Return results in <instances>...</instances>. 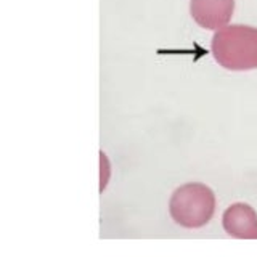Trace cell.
Masks as SVG:
<instances>
[{"label":"cell","mask_w":257,"mask_h":257,"mask_svg":"<svg viewBox=\"0 0 257 257\" xmlns=\"http://www.w3.org/2000/svg\"><path fill=\"white\" fill-rule=\"evenodd\" d=\"M211 50L215 61L230 71L257 69V28L231 24L217 31Z\"/></svg>","instance_id":"1"},{"label":"cell","mask_w":257,"mask_h":257,"mask_svg":"<svg viewBox=\"0 0 257 257\" xmlns=\"http://www.w3.org/2000/svg\"><path fill=\"white\" fill-rule=\"evenodd\" d=\"M222 225L230 236L238 239H257V214L246 203H235L223 212Z\"/></svg>","instance_id":"4"},{"label":"cell","mask_w":257,"mask_h":257,"mask_svg":"<svg viewBox=\"0 0 257 257\" xmlns=\"http://www.w3.org/2000/svg\"><path fill=\"white\" fill-rule=\"evenodd\" d=\"M190 12L201 28L217 31L230 23L235 12V0H191Z\"/></svg>","instance_id":"3"},{"label":"cell","mask_w":257,"mask_h":257,"mask_svg":"<svg viewBox=\"0 0 257 257\" xmlns=\"http://www.w3.org/2000/svg\"><path fill=\"white\" fill-rule=\"evenodd\" d=\"M169 212L182 227L201 228L215 212V195L203 183H185L172 193Z\"/></svg>","instance_id":"2"}]
</instances>
